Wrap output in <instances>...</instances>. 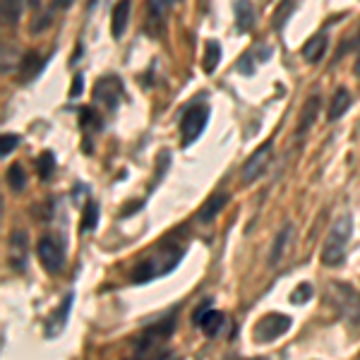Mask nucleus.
<instances>
[{
  "label": "nucleus",
  "mask_w": 360,
  "mask_h": 360,
  "mask_svg": "<svg viewBox=\"0 0 360 360\" xmlns=\"http://www.w3.org/2000/svg\"><path fill=\"white\" fill-rule=\"evenodd\" d=\"M183 255H185V248L173 240V238H168L166 243H161L159 248L152 250V255H149L142 264L135 266V271H132V281L149 283L159 276L171 274V271L183 262Z\"/></svg>",
  "instance_id": "nucleus-1"
},
{
  "label": "nucleus",
  "mask_w": 360,
  "mask_h": 360,
  "mask_svg": "<svg viewBox=\"0 0 360 360\" xmlns=\"http://www.w3.org/2000/svg\"><path fill=\"white\" fill-rule=\"evenodd\" d=\"M351 236H353V217H351V214H341V217L332 224L327 240H324L322 262L327 266H341V264H344L346 248H348Z\"/></svg>",
  "instance_id": "nucleus-2"
},
{
  "label": "nucleus",
  "mask_w": 360,
  "mask_h": 360,
  "mask_svg": "<svg viewBox=\"0 0 360 360\" xmlns=\"http://www.w3.org/2000/svg\"><path fill=\"white\" fill-rule=\"evenodd\" d=\"M329 300L334 303L341 319H346L351 327H360V293L348 283H332L329 286Z\"/></svg>",
  "instance_id": "nucleus-3"
},
{
  "label": "nucleus",
  "mask_w": 360,
  "mask_h": 360,
  "mask_svg": "<svg viewBox=\"0 0 360 360\" xmlns=\"http://www.w3.org/2000/svg\"><path fill=\"white\" fill-rule=\"evenodd\" d=\"M209 120V106L202 101L190 103L188 108L180 115V147H190L195 144L200 135L205 132Z\"/></svg>",
  "instance_id": "nucleus-4"
},
{
  "label": "nucleus",
  "mask_w": 360,
  "mask_h": 360,
  "mask_svg": "<svg viewBox=\"0 0 360 360\" xmlns=\"http://www.w3.org/2000/svg\"><path fill=\"white\" fill-rule=\"evenodd\" d=\"M173 329H176V312H171L168 317L159 319L156 324L144 329L142 336H139V344H137V360L152 351H161L164 341L171 339Z\"/></svg>",
  "instance_id": "nucleus-5"
},
{
  "label": "nucleus",
  "mask_w": 360,
  "mask_h": 360,
  "mask_svg": "<svg viewBox=\"0 0 360 360\" xmlns=\"http://www.w3.org/2000/svg\"><path fill=\"white\" fill-rule=\"evenodd\" d=\"M37 255H39V262L44 264V269L49 274H58L63 269V264H65V243L56 236H46L39 240Z\"/></svg>",
  "instance_id": "nucleus-6"
},
{
  "label": "nucleus",
  "mask_w": 360,
  "mask_h": 360,
  "mask_svg": "<svg viewBox=\"0 0 360 360\" xmlns=\"http://www.w3.org/2000/svg\"><path fill=\"white\" fill-rule=\"evenodd\" d=\"M291 329V317L281 315V312H269L255 324V341L257 344H269V341H276L278 336H283Z\"/></svg>",
  "instance_id": "nucleus-7"
},
{
  "label": "nucleus",
  "mask_w": 360,
  "mask_h": 360,
  "mask_svg": "<svg viewBox=\"0 0 360 360\" xmlns=\"http://www.w3.org/2000/svg\"><path fill=\"white\" fill-rule=\"evenodd\" d=\"M94 98L96 103H103V106L108 108V111H115L118 108V103L125 98V89L123 84H120L118 77H101L94 86Z\"/></svg>",
  "instance_id": "nucleus-8"
},
{
  "label": "nucleus",
  "mask_w": 360,
  "mask_h": 360,
  "mask_svg": "<svg viewBox=\"0 0 360 360\" xmlns=\"http://www.w3.org/2000/svg\"><path fill=\"white\" fill-rule=\"evenodd\" d=\"M27 259H29V236L25 231H15L8 240V262L17 271H25Z\"/></svg>",
  "instance_id": "nucleus-9"
},
{
  "label": "nucleus",
  "mask_w": 360,
  "mask_h": 360,
  "mask_svg": "<svg viewBox=\"0 0 360 360\" xmlns=\"http://www.w3.org/2000/svg\"><path fill=\"white\" fill-rule=\"evenodd\" d=\"M269 156H271V139H266L262 147L245 161V166H243V180L245 183H255L264 173L266 164H269Z\"/></svg>",
  "instance_id": "nucleus-10"
},
{
  "label": "nucleus",
  "mask_w": 360,
  "mask_h": 360,
  "mask_svg": "<svg viewBox=\"0 0 360 360\" xmlns=\"http://www.w3.org/2000/svg\"><path fill=\"white\" fill-rule=\"evenodd\" d=\"M72 300H75V295L72 293H68L65 298H63V303L58 305V310H56V315L46 322V336H58L65 329V324H68V317H70V307H72Z\"/></svg>",
  "instance_id": "nucleus-11"
},
{
  "label": "nucleus",
  "mask_w": 360,
  "mask_h": 360,
  "mask_svg": "<svg viewBox=\"0 0 360 360\" xmlns=\"http://www.w3.org/2000/svg\"><path fill=\"white\" fill-rule=\"evenodd\" d=\"M229 205V193H214L209 200L202 205L200 214H197V219H200L202 224H212L214 219L221 214V209Z\"/></svg>",
  "instance_id": "nucleus-12"
},
{
  "label": "nucleus",
  "mask_w": 360,
  "mask_h": 360,
  "mask_svg": "<svg viewBox=\"0 0 360 360\" xmlns=\"http://www.w3.org/2000/svg\"><path fill=\"white\" fill-rule=\"evenodd\" d=\"M195 324H200L202 332L207 336H214L224 327V315L219 310H202L200 307V310L195 312Z\"/></svg>",
  "instance_id": "nucleus-13"
},
{
  "label": "nucleus",
  "mask_w": 360,
  "mask_h": 360,
  "mask_svg": "<svg viewBox=\"0 0 360 360\" xmlns=\"http://www.w3.org/2000/svg\"><path fill=\"white\" fill-rule=\"evenodd\" d=\"M319 108H322V96L319 94H312L310 98L305 101V106H303V113H300V125H298V135H305L307 130L312 127V123L317 120V115H319Z\"/></svg>",
  "instance_id": "nucleus-14"
},
{
  "label": "nucleus",
  "mask_w": 360,
  "mask_h": 360,
  "mask_svg": "<svg viewBox=\"0 0 360 360\" xmlns=\"http://www.w3.org/2000/svg\"><path fill=\"white\" fill-rule=\"evenodd\" d=\"M329 49V39L327 34H317V37H312L310 41L303 46V58L307 63H319L324 58Z\"/></svg>",
  "instance_id": "nucleus-15"
},
{
  "label": "nucleus",
  "mask_w": 360,
  "mask_h": 360,
  "mask_svg": "<svg viewBox=\"0 0 360 360\" xmlns=\"http://www.w3.org/2000/svg\"><path fill=\"white\" fill-rule=\"evenodd\" d=\"M348 106H351V91L341 86V89L336 91L334 98H332V106H329V113H327L329 123H336V120H339L341 115L348 111Z\"/></svg>",
  "instance_id": "nucleus-16"
},
{
  "label": "nucleus",
  "mask_w": 360,
  "mask_h": 360,
  "mask_svg": "<svg viewBox=\"0 0 360 360\" xmlns=\"http://www.w3.org/2000/svg\"><path fill=\"white\" fill-rule=\"evenodd\" d=\"M127 17H130V3H118L111 13V34L113 39H120L127 29Z\"/></svg>",
  "instance_id": "nucleus-17"
},
{
  "label": "nucleus",
  "mask_w": 360,
  "mask_h": 360,
  "mask_svg": "<svg viewBox=\"0 0 360 360\" xmlns=\"http://www.w3.org/2000/svg\"><path fill=\"white\" fill-rule=\"evenodd\" d=\"M236 27L240 34H248L255 27V10L250 3H236Z\"/></svg>",
  "instance_id": "nucleus-18"
},
{
  "label": "nucleus",
  "mask_w": 360,
  "mask_h": 360,
  "mask_svg": "<svg viewBox=\"0 0 360 360\" xmlns=\"http://www.w3.org/2000/svg\"><path fill=\"white\" fill-rule=\"evenodd\" d=\"M291 233H293V226H291V224H286L281 231H278V236L274 238V245H271V255H269V262H271V264H276L278 259L283 257L288 240H291Z\"/></svg>",
  "instance_id": "nucleus-19"
},
{
  "label": "nucleus",
  "mask_w": 360,
  "mask_h": 360,
  "mask_svg": "<svg viewBox=\"0 0 360 360\" xmlns=\"http://www.w3.org/2000/svg\"><path fill=\"white\" fill-rule=\"evenodd\" d=\"M219 60H221V46L214 41V39H209L207 46H205V63H202L205 72H207V75H212L214 70H217Z\"/></svg>",
  "instance_id": "nucleus-20"
},
{
  "label": "nucleus",
  "mask_w": 360,
  "mask_h": 360,
  "mask_svg": "<svg viewBox=\"0 0 360 360\" xmlns=\"http://www.w3.org/2000/svg\"><path fill=\"white\" fill-rule=\"evenodd\" d=\"M8 185H10V190H25V185H27V176H25V168H22L20 164H13L8 168Z\"/></svg>",
  "instance_id": "nucleus-21"
},
{
  "label": "nucleus",
  "mask_w": 360,
  "mask_h": 360,
  "mask_svg": "<svg viewBox=\"0 0 360 360\" xmlns=\"http://www.w3.org/2000/svg\"><path fill=\"white\" fill-rule=\"evenodd\" d=\"M98 224V202L89 200L84 207V217H82V231H94Z\"/></svg>",
  "instance_id": "nucleus-22"
},
{
  "label": "nucleus",
  "mask_w": 360,
  "mask_h": 360,
  "mask_svg": "<svg viewBox=\"0 0 360 360\" xmlns=\"http://www.w3.org/2000/svg\"><path fill=\"white\" fill-rule=\"evenodd\" d=\"M37 171H39V176H41L44 180L53 176V171H56V159H53V154H51V152H44L41 156H39Z\"/></svg>",
  "instance_id": "nucleus-23"
},
{
  "label": "nucleus",
  "mask_w": 360,
  "mask_h": 360,
  "mask_svg": "<svg viewBox=\"0 0 360 360\" xmlns=\"http://www.w3.org/2000/svg\"><path fill=\"white\" fill-rule=\"evenodd\" d=\"M22 15V3H3V22L15 27Z\"/></svg>",
  "instance_id": "nucleus-24"
},
{
  "label": "nucleus",
  "mask_w": 360,
  "mask_h": 360,
  "mask_svg": "<svg viewBox=\"0 0 360 360\" xmlns=\"http://www.w3.org/2000/svg\"><path fill=\"white\" fill-rule=\"evenodd\" d=\"M293 10H295V3L278 5V10L274 13V29H276V32H278V29H283V25H286V20H288V15H293Z\"/></svg>",
  "instance_id": "nucleus-25"
},
{
  "label": "nucleus",
  "mask_w": 360,
  "mask_h": 360,
  "mask_svg": "<svg viewBox=\"0 0 360 360\" xmlns=\"http://www.w3.org/2000/svg\"><path fill=\"white\" fill-rule=\"evenodd\" d=\"M17 144H20V135H3V142H0V156H10L17 149Z\"/></svg>",
  "instance_id": "nucleus-26"
},
{
  "label": "nucleus",
  "mask_w": 360,
  "mask_h": 360,
  "mask_svg": "<svg viewBox=\"0 0 360 360\" xmlns=\"http://www.w3.org/2000/svg\"><path fill=\"white\" fill-rule=\"evenodd\" d=\"M310 298H312V286H310V283H300V286L295 288V293L291 295V303L303 305V303H307Z\"/></svg>",
  "instance_id": "nucleus-27"
},
{
  "label": "nucleus",
  "mask_w": 360,
  "mask_h": 360,
  "mask_svg": "<svg viewBox=\"0 0 360 360\" xmlns=\"http://www.w3.org/2000/svg\"><path fill=\"white\" fill-rule=\"evenodd\" d=\"M79 115H82V127H101V120H98V115L94 113V108H82L79 111Z\"/></svg>",
  "instance_id": "nucleus-28"
},
{
  "label": "nucleus",
  "mask_w": 360,
  "mask_h": 360,
  "mask_svg": "<svg viewBox=\"0 0 360 360\" xmlns=\"http://www.w3.org/2000/svg\"><path fill=\"white\" fill-rule=\"evenodd\" d=\"M238 70H240V72L243 75H252V56H250V53H245V56H243L240 58V63H238Z\"/></svg>",
  "instance_id": "nucleus-29"
},
{
  "label": "nucleus",
  "mask_w": 360,
  "mask_h": 360,
  "mask_svg": "<svg viewBox=\"0 0 360 360\" xmlns=\"http://www.w3.org/2000/svg\"><path fill=\"white\" fill-rule=\"evenodd\" d=\"M166 10H168V5H166V3H159V0L149 3V13H152V15H164Z\"/></svg>",
  "instance_id": "nucleus-30"
},
{
  "label": "nucleus",
  "mask_w": 360,
  "mask_h": 360,
  "mask_svg": "<svg viewBox=\"0 0 360 360\" xmlns=\"http://www.w3.org/2000/svg\"><path fill=\"white\" fill-rule=\"evenodd\" d=\"M82 79H84V77H82V75H77V77H75L72 91H70V96H72V98H75V96H79V94H82V84H84V82H82Z\"/></svg>",
  "instance_id": "nucleus-31"
},
{
  "label": "nucleus",
  "mask_w": 360,
  "mask_h": 360,
  "mask_svg": "<svg viewBox=\"0 0 360 360\" xmlns=\"http://www.w3.org/2000/svg\"><path fill=\"white\" fill-rule=\"evenodd\" d=\"M356 75H360V56H358V63H356Z\"/></svg>",
  "instance_id": "nucleus-32"
},
{
  "label": "nucleus",
  "mask_w": 360,
  "mask_h": 360,
  "mask_svg": "<svg viewBox=\"0 0 360 360\" xmlns=\"http://www.w3.org/2000/svg\"><path fill=\"white\" fill-rule=\"evenodd\" d=\"M252 360H266V358H252Z\"/></svg>",
  "instance_id": "nucleus-33"
}]
</instances>
